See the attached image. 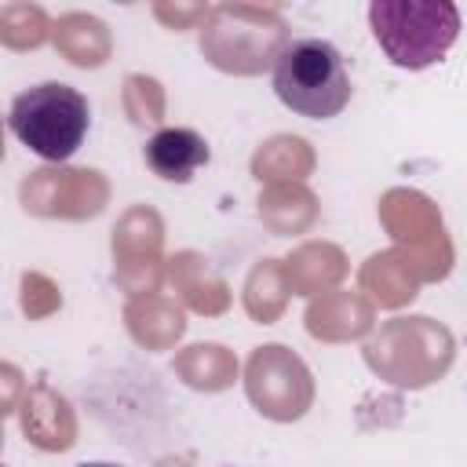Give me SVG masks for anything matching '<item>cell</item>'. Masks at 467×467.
I'll use <instances>...</instances> for the list:
<instances>
[{"label": "cell", "mask_w": 467, "mask_h": 467, "mask_svg": "<svg viewBox=\"0 0 467 467\" xmlns=\"http://www.w3.org/2000/svg\"><path fill=\"white\" fill-rule=\"evenodd\" d=\"M7 128L40 161L58 164L84 146L91 128V106L77 88L62 80H44L11 102Z\"/></svg>", "instance_id": "3"}, {"label": "cell", "mask_w": 467, "mask_h": 467, "mask_svg": "<svg viewBox=\"0 0 467 467\" xmlns=\"http://www.w3.org/2000/svg\"><path fill=\"white\" fill-rule=\"evenodd\" d=\"M368 26L398 69H427L460 36V11L449 0H372Z\"/></svg>", "instance_id": "2"}, {"label": "cell", "mask_w": 467, "mask_h": 467, "mask_svg": "<svg viewBox=\"0 0 467 467\" xmlns=\"http://www.w3.org/2000/svg\"><path fill=\"white\" fill-rule=\"evenodd\" d=\"M274 95L306 120H332L350 102V77L339 47L321 36H292L274 55Z\"/></svg>", "instance_id": "1"}, {"label": "cell", "mask_w": 467, "mask_h": 467, "mask_svg": "<svg viewBox=\"0 0 467 467\" xmlns=\"http://www.w3.org/2000/svg\"><path fill=\"white\" fill-rule=\"evenodd\" d=\"M150 171L164 182H190L197 168L208 164V142L193 128H161L150 135L142 150Z\"/></svg>", "instance_id": "4"}, {"label": "cell", "mask_w": 467, "mask_h": 467, "mask_svg": "<svg viewBox=\"0 0 467 467\" xmlns=\"http://www.w3.org/2000/svg\"><path fill=\"white\" fill-rule=\"evenodd\" d=\"M77 467H124V463H109V460H91V463H77Z\"/></svg>", "instance_id": "5"}]
</instances>
